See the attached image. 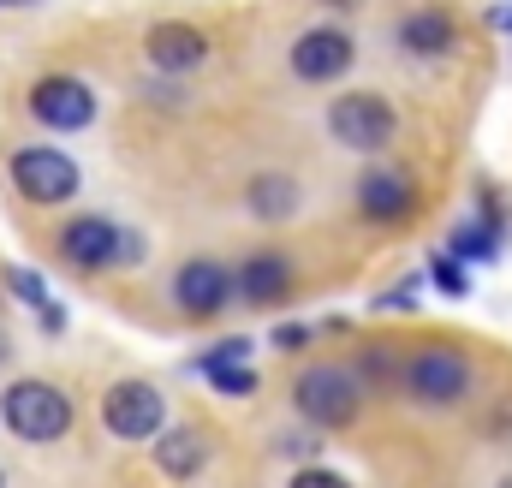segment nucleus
<instances>
[{
  "label": "nucleus",
  "instance_id": "1",
  "mask_svg": "<svg viewBox=\"0 0 512 488\" xmlns=\"http://www.w3.org/2000/svg\"><path fill=\"white\" fill-rule=\"evenodd\" d=\"M0 423L18 435V441H60L72 429V399L54 387V381H12L0 393Z\"/></svg>",
  "mask_w": 512,
  "mask_h": 488
},
{
  "label": "nucleus",
  "instance_id": "2",
  "mask_svg": "<svg viewBox=\"0 0 512 488\" xmlns=\"http://www.w3.org/2000/svg\"><path fill=\"white\" fill-rule=\"evenodd\" d=\"M292 405H298V417L316 423V429H346V423L358 417V405H364V387H358L352 369L316 364L292 381Z\"/></svg>",
  "mask_w": 512,
  "mask_h": 488
},
{
  "label": "nucleus",
  "instance_id": "3",
  "mask_svg": "<svg viewBox=\"0 0 512 488\" xmlns=\"http://www.w3.org/2000/svg\"><path fill=\"white\" fill-rule=\"evenodd\" d=\"M399 387H411L423 405H453V399L471 393V364L453 346H417L399 364Z\"/></svg>",
  "mask_w": 512,
  "mask_h": 488
},
{
  "label": "nucleus",
  "instance_id": "4",
  "mask_svg": "<svg viewBox=\"0 0 512 488\" xmlns=\"http://www.w3.org/2000/svg\"><path fill=\"white\" fill-rule=\"evenodd\" d=\"M12 185H18V197H30V203L54 209V203H66V197H78V167H72V155H66V149L30 143V149H18V155H12Z\"/></svg>",
  "mask_w": 512,
  "mask_h": 488
},
{
  "label": "nucleus",
  "instance_id": "5",
  "mask_svg": "<svg viewBox=\"0 0 512 488\" xmlns=\"http://www.w3.org/2000/svg\"><path fill=\"white\" fill-rule=\"evenodd\" d=\"M328 131H334L346 149L376 155V149H387V137H393V102L376 96V90H352V96H340V102L328 108Z\"/></svg>",
  "mask_w": 512,
  "mask_h": 488
},
{
  "label": "nucleus",
  "instance_id": "6",
  "mask_svg": "<svg viewBox=\"0 0 512 488\" xmlns=\"http://www.w3.org/2000/svg\"><path fill=\"white\" fill-rule=\"evenodd\" d=\"M102 423L120 441H155L161 423H167V405H161V393L149 381H114L102 393Z\"/></svg>",
  "mask_w": 512,
  "mask_h": 488
},
{
  "label": "nucleus",
  "instance_id": "7",
  "mask_svg": "<svg viewBox=\"0 0 512 488\" xmlns=\"http://www.w3.org/2000/svg\"><path fill=\"white\" fill-rule=\"evenodd\" d=\"M30 114L48 131H84V125L96 120V90L84 78H66V72L36 78L30 84Z\"/></svg>",
  "mask_w": 512,
  "mask_h": 488
},
{
  "label": "nucleus",
  "instance_id": "8",
  "mask_svg": "<svg viewBox=\"0 0 512 488\" xmlns=\"http://www.w3.org/2000/svg\"><path fill=\"white\" fill-rule=\"evenodd\" d=\"M352 60H358V48H352V36L334 30V24H316V30H304V36L292 42V72H298L304 84H334V78L352 72Z\"/></svg>",
  "mask_w": 512,
  "mask_h": 488
},
{
  "label": "nucleus",
  "instance_id": "9",
  "mask_svg": "<svg viewBox=\"0 0 512 488\" xmlns=\"http://www.w3.org/2000/svg\"><path fill=\"white\" fill-rule=\"evenodd\" d=\"M173 304H179L185 316H221V310L233 304V268H221V262H209V256L179 262V274H173Z\"/></svg>",
  "mask_w": 512,
  "mask_h": 488
},
{
  "label": "nucleus",
  "instance_id": "10",
  "mask_svg": "<svg viewBox=\"0 0 512 488\" xmlns=\"http://www.w3.org/2000/svg\"><path fill=\"white\" fill-rule=\"evenodd\" d=\"M54 244H60V256H66L72 268H114V262H120V227L102 221V215H78V221H66Z\"/></svg>",
  "mask_w": 512,
  "mask_h": 488
},
{
  "label": "nucleus",
  "instance_id": "11",
  "mask_svg": "<svg viewBox=\"0 0 512 488\" xmlns=\"http://www.w3.org/2000/svg\"><path fill=\"white\" fill-rule=\"evenodd\" d=\"M143 54H149L155 72H197V66L209 60V36H203L197 24L167 18V24H155V30L143 36Z\"/></svg>",
  "mask_w": 512,
  "mask_h": 488
},
{
  "label": "nucleus",
  "instance_id": "12",
  "mask_svg": "<svg viewBox=\"0 0 512 488\" xmlns=\"http://www.w3.org/2000/svg\"><path fill=\"white\" fill-rule=\"evenodd\" d=\"M358 209L370 215V221H411L417 215V185L405 179V173H393V167H376V173H364L358 179Z\"/></svg>",
  "mask_w": 512,
  "mask_h": 488
},
{
  "label": "nucleus",
  "instance_id": "13",
  "mask_svg": "<svg viewBox=\"0 0 512 488\" xmlns=\"http://www.w3.org/2000/svg\"><path fill=\"white\" fill-rule=\"evenodd\" d=\"M233 292L245 298V304H280L286 292H292V268H286V256H274V250H262L251 262H239V274H233Z\"/></svg>",
  "mask_w": 512,
  "mask_h": 488
},
{
  "label": "nucleus",
  "instance_id": "14",
  "mask_svg": "<svg viewBox=\"0 0 512 488\" xmlns=\"http://www.w3.org/2000/svg\"><path fill=\"white\" fill-rule=\"evenodd\" d=\"M399 48L417 54V60H435V54H453V18L441 6H417L405 24H399Z\"/></svg>",
  "mask_w": 512,
  "mask_h": 488
},
{
  "label": "nucleus",
  "instance_id": "15",
  "mask_svg": "<svg viewBox=\"0 0 512 488\" xmlns=\"http://www.w3.org/2000/svg\"><path fill=\"white\" fill-rule=\"evenodd\" d=\"M203 459H209V441H203V429H191V423H179V429H161L155 435V465L167 471V477H197L203 471Z\"/></svg>",
  "mask_w": 512,
  "mask_h": 488
},
{
  "label": "nucleus",
  "instance_id": "16",
  "mask_svg": "<svg viewBox=\"0 0 512 488\" xmlns=\"http://www.w3.org/2000/svg\"><path fill=\"white\" fill-rule=\"evenodd\" d=\"M292 203H298L292 179H274V173L251 179V209L262 215V221H280V215H292Z\"/></svg>",
  "mask_w": 512,
  "mask_h": 488
},
{
  "label": "nucleus",
  "instance_id": "17",
  "mask_svg": "<svg viewBox=\"0 0 512 488\" xmlns=\"http://www.w3.org/2000/svg\"><path fill=\"white\" fill-rule=\"evenodd\" d=\"M495 209H489V221H465L459 233H453V256H495Z\"/></svg>",
  "mask_w": 512,
  "mask_h": 488
},
{
  "label": "nucleus",
  "instance_id": "18",
  "mask_svg": "<svg viewBox=\"0 0 512 488\" xmlns=\"http://www.w3.org/2000/svg\"><path fill=\"white\" fill-rule=\"evenodd\" d=\"M6 286H12V298H18V304H30V310H42V304H48V280H42L36 268H6Z\"/></svg>",
  "mask_w": 512,
  "mask_h": 488
},
{
  "label": "nucleus",
  "instance_id": "19",
  "mask_svg": "<svg viewBox=\"0 0 512 488\" xmlns=\"http://www.w3.org/2000/svg\"><path fill=\"white\" fill-rule=\"evenodd\" d=\"M209 381H215L221 393H233V399H245V393H256V369H251V364H227V369H209Z\"/></svg>",
  "mask_w": 512,
  "mask_h": 488
},
{
  "label": "nucleus",
  "instance_id": "20",
  "mask_svg": "<svg viewBox=\"0 0 512 488\" xmlns=\"http://www.w3.org/2000/svg\"><path fill=\"white\" fill-rule=\"evenodd\" d=\"M429 274H435V286H441L447 298H465V292H471V280L459 274V262H453V256H435V262H429Z\"/></svg>",
  "mask_w": 512,
  "mask_h": 488
},
{
  "label": "nucleus",
  "instance_id": "21",
  "mask_svg": "<svg viewBox=\"0 0 512 488\" xmlns=\"http://www.w3.org/2000/svg\"><path fill=\"white\" fill-rule=\"evenodd\" d=\"M245 358H251V340L233 334V340H221L215 352H203V375H209V369H227V364H245Z\"/></svg>",
  "mask_w": 512,
  "mask_h": 488
},
{
  "label": "nucleus",
  "instance_id": "22",
  "mask_svg": "<svg viewBox=\"0 0 512 488\" xmlns=\"http://www.w3.org/2000/svg\"><path fill=\"white\" fill-rule=\"evenodd\" d=\"M358 375H370V381H387V375H393V358H387L382 346H370V352L358 358Z\"/></svg>",
  "mask_w": 512,
  "mask_h": 488
},
{
  "label": "nucleus",
  "instance_id": "23",
  "mask_svg": "<svg viewBox=\"0 0 512 488\" xmlns=\"http://www.w3.org/2000/svg\"><path fill=\"white\" fill-rule=\"evenodd\" d=\"M292 488H352V483H346L340 471H298V477H292Z\"/></svg>",
  "mask_w": 512,
  "mask_h": 488
},
{
  "label": "nucleus",
  "instance_id": "24",
  "mask_svg": "<svg viewBox=\"0 0 512 488\" xmlns=\"http://www.w3.org/2000/svg\"><path fill=\"white\" fill-rule=\"evenodd\" d=\"M274 346H280V352H298V346H310V328H280Z\"/></svg>",
  "mask_w": 512,
  "mask_h": 488
},
{
  "label": "nucleus",
  "instance_id": "25",
  "mask_svg": "<svg viewBox=\"0 0 512 488\" xmlns=\"http://www.w3.org/2000/svg\"><path fill=\"white\" fill-rule=\"evenodd\" d=\"M120 262H143V239L137 233H120Z\"/></svg>",
  "mask_w": 512,
  "mask_h": 488
},
{
  "label": "nucleus",
  "instance_id": "26",
  "mask_svg": "<svg viewBox=\"0 0 512 488\" xmlns=\"http://www.w3.org/2000/svg\"><path fill=\"white\" fill-rule=\"evenodd\" d=\"M36 316H42V328H48V334H60V328H66V310H54V304H42Z\"/></svg>",
  "mask_w": 512,
  "mask_h": 488
},
{
  "label": "nucleus",
  "instance_id": "27",
  "mask_svg": "<svg viewBox=\"0 0 512 488\" xmlns=\"http://www.w3.org/2000/svg\"><path fill=\"white\" fill-rule=\"evenodd\" d=\"M328 6H340V12H352V6H358V0H328Z\"/></svg>",
  "mask_w": 512,
  "mask_h": 488
},
{
  "label": "nucleus",
  "instance_id": "28",
  "mask_svg": "<svg viewBox=\"0 0 512 488\" xmlns=\"http://www.w3.org/2000/svg\"><path fill=\"white\" fill-rule=\"evenodd\" d=\"M0 6H36V0H0Z\"/></svg>",
  "mask_w": 512,
  "mask_h": 488
},
{
  "label": "nucleus",
  "instance_id": "29",
  "mask_svg": "<svg viewBox=\"0 0 512 488\" xmlns=\"http://www.w3.org/2000/svg\"><path fill=\"white\" fill-rule=\"evenodd\" d=\"M0 358H6V346H0Z\"/></svg>",
  "mask_w": 512,
  "mask_h": 488
},
{
  "label": "nucleus",
  "instance_id": "30",
  "mask_svg": "<svg viewBox=\"0 0 512 488\" xmlns=\"http://www.w3.org/2000/svg\"><path fill=\"white\" fill-rule=\"evenodd\" d=\"M0 488H6V477H0Z\"/></svg>",
  "mask_w": 512,
  "mask_h": 488
}]
</instances>
